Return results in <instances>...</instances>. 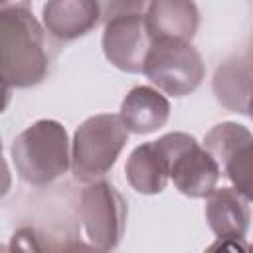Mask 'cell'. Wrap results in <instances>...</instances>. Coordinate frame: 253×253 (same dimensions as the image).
<instances>
[{"instance_id":"3","label":"cell","mask_w":253,"mask_h":253,"mask_svg":"<svg viewBox=\"0 0 253 253\" xmlns=\"http://www.w3.org/2000/svg\"><path fill=\"white\" fill-rule=\"evenodd\" d=\"M128 142V130L119 115L103 113L83 121L71 142V172L79 182L101 180L117 162L125 144Z\"/></svg>"},{"instance_id":"4","label":"cell","mask_w":253,"mask_h":253,"mask_svg":"<svg viewBox=\"0 0 253 253\" xmlns=\"http://www.w3.org/2000/svg\"><path fill=\"white\" fill-rule=\"evenodd\" d=\"M162 152L170 180L188 198H208L219 182L221 168L213 154L188 132H168L154 140Z\"/></svg>"},{"instance_id":"1","label":"cell","mask_w":253,"mask_h":253,"mask_svg":"<svg viewBox=\"0 0 253 253\" xmlns=\"http://www.w3.org/2000/svg\"><path fill=\"white\" fill-rule=\"evenodd\" d=\"M51 55L45 30L22 4L0 8V65L4 89H28L42 83Z\"/></svg>"},{"instance_id":"5","label":"cell","mask_w":253,"mask_h":253,"mask_svg":"<svg viewBox=\"0 0 253 253\" xmlns=\"http://www.w3.org/2000/svg\"><path fill=\"white\" fill-rule=\"evenodd\" d=\"M144 73L162 93L170 97H186L200 87L206 67L192 42L164 38L152 42Z\"/></svg>"},{"instance_id":"17","label":"cell","mask_w":253,"mask_h":253,"mask_svg":"<svg viewBox=\"0 0 253 253\" xmlns=\"http://www.w3.org/2000/svg\"><path fill=\"white\" fill-rule=\"evenodd\" d=\"M247 115L253 119V97H251V101H249V107H247Z\"/></svg>"},{"instance_id":"13","label":"cell","mask_w":253,"mask_h":253,"mask_svg":"<svg viewBox=\"0 0 253 253\" xmlns=\"http://www.w3.org/2000/svg\"><path fill=\"white\" fill-rule=\"evenodd\" d=\"M125 174H126V182L130 184V188L146 196L160 194L170 180L166 160L154 140L138 144L130 152L125 164Z\"/></svg>"},{"instance_id":"11","label":"cell","mask_w":253,"mask_h":253,"mask_svg":"<svg viewBox=\"0 0 253 253\" xmlns=\"http://www.w3.org/2000/svg\"><path fill=\"white\" fill-rule=\"evenodd\" d=\"M119 117L128 132L150 134L168 123L170 103L160 89L136 85L125 95Z\"/></svg>"},{"instance_id":"9","label":"cell","mask_w":253,"mask_h":253,"mask_svg":"<svg viewBox=\"0 0 253 253\" xmlns=\"http://www.w3.org/2000/svg\"><path fill=\"white\" fill-rule=\"evenodd\" d=\"M144 22L154 40L192 42L200 26V10L194 0H150Z\"/></svg>"},{"instance_id":"10","label":"cell","mask_w":253,"mask_h":253,"mask_svg":"<svg viewBox=\"0 0 253 253\" xmlns=\"http://www.w3.org/2000/svg\"><path fill=\"white\" fill-rule=\"evenodd\" d=\"M42 16L49 36L59 42H73L101 22V8L97 0H47Z\"/></svg>"},{"instance_id":"6","label":"cell","mask_w":253,"mask_h":253,"mask_svg":"<svg viewBox=\"0 0 253 253\" xmlns=\"http://www.w3.org/2000/svg\"><path fill=\"white\" fill-rule=\"evenodd\" d=\"M79 215L95 249L111 251L119 247L126 225V200L111 182H89L79 198Z\"/></svg>"},{"instance_id":"15","label":"cell","mask_w":253,"mask_h":253,"mask_svg":"<svg viewBox=\"0 0 253 253\" xmlns=\"http://www.w3.org/2000/svg\"><path fill=\"white\" fill-rule=\"evenodd\" d=\"M101 8V20L107 24L109 20L125 14H144L150 0H97Z\"/></svg>"},{"instance_id":"12","label":"cell","mask_w":253,"mask_h":253,"mask_svg":"<svg viewBox=\"0 0 253 253\" xmlns=\"http://www.w3.org/2000/svg\"><path fill=\"white\" fill-rule=\"evenodd\" d=\"M206 219L217 237H245L251 221L249 200L235 188H215L206 202Z\"/></svg>"},{"instance_id":"8","label":"cell","mask_w":253,"mask_h":253,"mask_svg":"<svg viewBox=\"0 0 253 253\" xmlns=\"http://www.w3.org/2000/svg\"><path fill=\"white\" fill-rule=\"evenodd\" d=\"M152 38L144 14H125L109 20L103 32V53L117 69L142 73Z\"/></svg>"},{"instance_id":"16","label":"cell","mask_w":253,"mask_h":253,"mask_svg":"<svg viewBox=\"0 0 253 253\" xmlns=\"http://www.w3.org/2000/svg\"><path fill=\"white\" fill-rule=\"evenodd\" d=\"M210 249H231V251H237V249H249V245L243 241V237H217V241L210 247Z\"/></svg>"},{"instance_id":"19","label":"cell","mask_w":253,"mask_h":253,"mask_svg":"<svg viewBox=\"0 0 253 253\" xmlns=\"http://www.w3.org/2000/svg\"><path fill=\"white\" fill-rule=\"evenodd\" d=\"M251 249H253V245H251Z\"/></svg>"},{"instance_id":"14","label":"cell","mask_w":253,"mask_h":253,"mask_svg":"<svg viewBox=\"0 0 253 253\" xmlns=\"http://www.w3.org/2000/svg\"><path fill=\"white\" fill-rule=\"evenodd\" d=\"M213 93L225 109L247 115L253 97V61L231 59L221 63L213 75Z\"/></svg>"},{"instance_id":"18","label":"cell","mask_w":253,"mask_h":253,"mask_svg":"<svg viewBox=\"0 0 253 253\" xmlns=\"http://www.w3.org/2000/svg\"><path fill=\"white\" fill-rule=\"evenodd\" d=\"M0 2H2V4H6V2H8V0H0Z\"/></svg>"},{"instance_id":"7","label":"cell","mask_w":253,"mask_h":253,"mask_svg":"<svg viewBox=\"0 0 253 253\" xmlns=\"http://www.w3.org/2000/svg\"><path fill=\"white\" fill-rule=\"evenodd\" d=\"M204 146L219 162L233 188L253 202V134L249 128L223 121L206 134Z\"/></svg>"},{"instance_id":"2","label":"cell","mask_w":253,"mask_h":253,"mask_svg":"<svg viewBox=\"0 0 253 253\" xmlns=\"http://www.w3.org/2000/svg\"><path fill=\"white\" fill-rule=\"evenodd\" d=\"M10 156L24 182L45 186L71 168L67 130L53 119L36 121L12 140Z\"/></svg>"}]
</instances>
